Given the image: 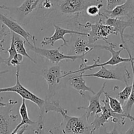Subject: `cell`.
Masks as SVG:
<instances>
[{"mask_svg": "<svg viewBox=\"0 0 134 134\" xmlns=\"http://www.w3.org/2000/svg\"><path fill=\"white\" fill-rule=\"evenodd\" d=\"M92 5H106V0H41L33 13L41 31L54 24L78 31L85 29L87 22H98L86 13Z\"/></svg>", "mask_w": 134, "mask_h": 134, "instance_id": "obj_1", "label": "cell"}, {"mask_svg": "<svg viewBox=\"0 0 134 134\" xmlns=\"http://www.w3.org/2000/svg\"><path fill=\"white\" fill-rule=\"evenodd\" d=\"M107 82H105L102 85V88L99 92H96V94L92 96H88V100L89 102V105L88 107H77L78 110H85V113L88 119H90V116L101 113L102 111V106L101 105L100 98L102 94L105 92V88Z\"/></svg>", "mask_w": 134, "mask_h": 134, "instance_id": "obj_16", "label": "cell"}, {"mask_svg": "<svg viewBox=\"0 0 134 134\" xmlns=\"http://www.w3.org/2000/svg\"><path fill=\"white\" fill-rule=\"evenodd\" d=\"M124 133L126 134H134V121L132 122V124L130 127L129 129L126 131V132H124Z\"/></svg>", "mask_w": 134, "mask_h": 134, "instance_id": "obj_29", "label": "cell"}, {"mask_svg": "<svg viewBox=\"0 0 134 134\" xmlns=\"http://www.w3.org/2000/svg\"><path fill=\"white\" fill-rule=\"evenodd\" d=\"M11 34L14 36V46H15V48L18 54H20L22 55L24 57H26L27 58H28L30 61L36 64V62L27 54V51H26V48H25L26 41L24 40V39L22 37H21L20 35H18V34H15V33L11 32Z\"/></svg>", "mask_w": 134, "mask_h": 134, "instance_id": "obj_21", "label": "cell"}, {"mask_svg": "<svg viewBox=\"0 0 134 134\" xmlns=\"http://www.w3.org/2000/svg\"><path fill=\"white\" fill-rule=\"evenodd\" d=\"M70 35L72 47L70 52L68 54L69 55H86L94 49L102 50V44H91L89 43L88 38L86 35L77 34Z\"/></svg>", "mask_w": 134, "mask_h": 134, "instance_id": "obj_12", "label": "cell"}, {"mask_svg": "<svg viewBox=\"0 0 134 134\" xmlns=\"http://www.w3.org/2000/svg\"><path fill=\"white\" fill-rule=\"evenodd\" d=\"M20 65L16 67V84L13 86L5 88H0V93L2 92H15L18 94L22 99H24L26 100L30 101L35 103L38 106L39 109V119H38V124H39V128L41 131L44 128V107L45 100L41 99L37 96L34 94L31 91L25 88L20 81Z\"/></svg>", "mask_w": 134, "mask_h": 134, "instance_id": "obj_4", "label": "cell"}, {"mask_svg": "<svg viewBox=\"0 0 134 134\" xmlns=\"http://www.w3.org/2000/svg\"><path fill=\"white\" fill-rule=\"evenodd\" d=\"M118 18L121 19H134V0H126L124 3L119 5L111 10L105 9L103 17Z\"/></svg>", "mask_w": 134, "mask_h": 134, "instance_id": "obj_15", "label": "cell"}, {"mask_svg": "<svg viewBox=\"0 0 134 134\" xmlns=\"http://www.w3.org/2000/svg\"><path fill=\"white\" fill-rule=\"evenodd\" d=\"M83 73V72H81L80 75L69 77V78L67 79V81H68V84L72 88H73L79 92V94L82 98H85V92L86 91L90 92L92 94H96V92L91 88H90L86 85L85 80L84 79V77L82 76Z\"/></svg>", "mask_w": 134, "mask_h": 134, "instance_id": "obj_19", "label": "cell"}, {"mask_svg": "<svg viewBox=\"0 0 134 134\" xmlns=\"http://www.w3.org/2000/svg\"><path fill=\"white\" fill-rule=\"evenodd\" d=\"M131 66H132V72H133V82H132V88L130 96L128 100L126 102V103L123 105L124 113L126 115H131V111L134 105V57H132V60L130 62Z\"/></svg>", "mask_w": 134, "mask_h": 134, "instance_id": "obj_22", "label": "cell"}, {"mask_svg": "<svg viewBox=\"0 0 134 134\" xmlns=\"http://www.w3.org/2000/svg\"><path fill=\"white\" fill-rule=\"evenodd\" d=\"M23 57L24 56L22 55L18 54L14 58H13L10 61V65H13L14 67H17L18 65H20V63L23 61Z\"/></svg>", "mask_w": 134, "mask_h": 134, "instance_id": "obj_28", "label": "cell"}, {"mask_svg": "<svg viewBox=\"0 0 134 134\" xmlns=\"http://www.w3.org/2000/svg\"><path fill=\"white\" fill-rule=\"evenodd\" d=\"M10 33H11L10 30L6 26L2 24L1 29H0V64L1 63L5 64V59L2 58V56H1V53L7 52V50L5 49L3 47V44L4 42L5 41V37L7 36Z\"/></svg>", "mask_w": 134, "mask_h": 134, "instance_id": "obj_24", "label": "cell"}, {"mask_svg": "<svg viewBox=\"0 0 134 134\" xmlns=\"http://www.w3.org/2000/svg\"><path fill=\"white\" fill-rule=\"evenodd\" d=\"M103 23L109 26H112L115 31L119 34L120 39L122 44H125L124 41V31L127 27H133L134 26V19L124 20L118 18H111L108 16L103 17Z\"/></svg>", "mask_w": 134, "mask_h": 134, "instance_id": "obj_18", "label": "cell"}, {"mask_svg": "<svg viewBox=\"0 0 134 134\" xmlns=\"http://www.w3.org/2000/svg\"><path fill=\"white\" fill-rule=\"evenodd\" d=\"M85 28H90L88 38L89 43L91 44H95L99 40L104 41L107 43L108 42L107 38L109 35H118L112 26L103 23V17H100L98 22H87L85 25Z\"/></svg>", "mask_w": 134, "mask_h": 134, "instance_id": "obj_8", "label": "cell"}, {"mask_svg": "<svg viewBox=\"0 0 134 134\" xmlns=\"http://www.w3.org/2000/svg\"><path fill=\"white\" fill-rule=\"evenodd\" d=\"M82 76L84 77H93L102 79L105 80H115V81L128 82L130 79V73H129L126 68L124 72L120 71L118 68L116 69H107L105 66L100 67V69L98 72L92 74L85 75L83 73Z\"/></svg>", "mask_w": 134, "mask_h": 134, "instance_id": "obj_14", "label": "cell"}, {"mask_svg": "<svg viewBox=\"0 0 134 134\" xmlns=\"http://www.w3.org/2000/svg\"><path fill=\"white\" fill-rule=\"evenodd\" d=\"M60 125L50 130L49 133H93V127L88 122L86 113L81 116H71L68 114L62 116Z\"/></svg>", "mask_w": 134, "mask_h": 134, "instance_id": "obj_3", "label": "cell"}, {"mask_svg": "<svg viewBox=\"0 0 134 134\" xmlns=\"http://www.w3.org/2000/svg\"><path fill=\"white\" fill-rule=\"evenodd\" d=\"M9 70H5V71H1L0 70V75H2L5 74L7 73H9Z\"/></svg>", "mask_w": 134, "mask_h": 134, "instance_id": "obj_30", "label": "cell"}, {"mask_svg": "<svg viewBox=\"0 0 134 134\" xmlns=\"http://www.w3.org/2000/svg\"><path fill=\"white\" fill-rule=\"evenodd\" d=\"M16 103L17 101L9 99V105L0 107V134H11L15 128L14 125L18 120V116L12 113L11 105Z\"/></svg>", "mask_w": 134, "mask_h": 134, "instance_id": "obj_10", "label": "cell"}, {"mask_svg": "<svg viewBox=\"0 0 134 134\" xmlns=\"http://www.w3.org/2000/svg\"><path fill=\"white\" fill-rule=\"evenodd\" d=\"M107 45L103 46V50L109 51L111 54V58L107 62L103 64H98L100 62V57H98L97 60H93L94 64L90 65H86L85 63H83V68L82 65H81L79 69L76 71H70L69 72H65L64 75L62 76V79H64L68 76L71 75L76 74V73H81V72H85L87 70H91V69H94L96 68H100L102 66H105V65H111V66H116L119 64H122V63H126L130 62L132 60V56L131 54L129 48L125 44H120L119 47L120 48L119 51H116L115 49V47H116V44H114L113 43H109L107 42Z\"/></svg>", "mask_w": 134, "mask_h": 134, "instance_id": "obj_2", "label": "cell"}, {"mask_svg": "<svg viewBox=\"0 0 134 134\" xmlns=\"http://www.w3.org/2000/svg\"><path fill=\"white\" fill-rule=\"evenodd\" d=\"M126 86L121 92L118 94V98L119 99V101L121 102L122 105H124V103L128 100L130 96L131 92H132V86L130 85H128V82H125Z\"/></svg>", "mask_w": 134, "mask_h": 134, "instance_id": "obj_25", "label": "cell"}, {"mask_svg": "<svg viewBox=\"0 0 134 134\" xmlns=\"http://www.w3.org/2000/svg\"><path fill=\"white\" fill-rule=\"evenodd\" d=\"M54 32L52 34V36L51 37H44L43 38V41L40 43V44L42 47L44 46L51 45L54 46L55 42H56L58 40H62L63 41V44H62L61 47H68L69 41L65 39L64 36L66 34H77V35H86L88 36V33L81 32V31H76V30H70V29L64 28L61 27V26L57 24H54Z\"/></svg>", "mask_w": 134, "mask_h": 134, "instance_id": "obj_13", "label": "cell"}, {"mask_svg": "<svg viewBox=\"0 0 134 134\" xmlns=\"http://www.w3.org/2000/svg\"><path fill=\"white\" fill-rule=\"evenodd\" d=\"M126 0H106V9L111 10L116 6L124 3Z\"/></svg>", "mask_w": 134, "mask_h": 134, "instance_id": "obj_27", "label": "cell"}, {"mask_svg": "<svg viewBox=\"0 0 134 134\" xmlns=\"http://www.w3.org/2000/svg\"><path fill=\"white\" fill-rule=\"evenodd\" d=\"M32 43H26L27 47L30 51H33L34 52L36 53L37 54L44 58L48 61L51 62L52 64H59L60 62L63 60H66L68 61H76L78 59L82 60L83 63L87 62V60L85 59V54L82 55H69L64 54L60 52V49L62 47H58L55 49H44V48H39L36 47V38L34 36V39H32Z\"/></svg>", "mask_w": 134, "mask_h": 134, "instance_id": "obj_5", "label": "cell"}, {"mask_svg": "<svg viewBox=\"0 0 134 134\" xmlns=\"http://www.w3.org/2000/svg\"><path fill=\"white\" fill-rule=\"evenodd\" d=\"M103 94L105 95V96L107 97V98H108L110 107H111V109L114 111V112L119 114H125L124 113L122 104L121 102H120L119 99L112 97L111 95H109L107 92H103Z\"/></svg>", "mask_w": 134, "mask_h": 134, "instance_id": "obj_23", "label": "cell"}, {"mask_svg": "<svg viewBox=\"0 0 134 134\" xmlns=\"http://www.w3.org/2000/svg\"><path fill=\"white\" fill-rule=\"evenodd\" d=\"M41 0H24L18 7H9L0 5V9L7 10V16L18 22L21 25L26 26V19L28 16L35 11Z\"/></svg>", "mask_w": 134, "mask_h": 134, "instance_id": "obj_7", "label": "cell"}, {"mask_svg": "<svg viewBox=\"0 0 134 134\" xmlns=\"http://www.w3.org/2000/svg\"><path fill=\"white\" fill-rule=\"evenodd\" d=\"M7 52L9 53V57H8L7 58L5 59V64H6L7 66H10V61L18 54L16 50L15 46H14V36H13V34H12L11 42H10V47L7 50Z\"/></svg>", "mask_w": 134, "mask_h": 134, "instance_id": "obj_26", "label": "cell"}, {"mask_svg": "<svg viewBox=\"0 0 134 134\" xmlns=\"http://www.w3.org/2000/svg\"><path fill=\"white\" fill-rule=\"evenodd\" d=\"M103 103L102 106V113L98 115H96L95 119L90 124L93 127V133L98 130L101 127H103L105 124L109 121L119 126H122L125 124L126 115V114H119L114 112L111 109L109 103V99L107 97L105 99L102 100Z\"/></svg>", "mask_w": 134, "mask_h": 134, "instance_id": "obj_6", "label": "cell"}, {"mask_svg": "<svg viewBox=\"0 0 134 134\" xmlns=\"http://www.w3.org/2000/svg\"><path fill=\"white\" fill-rule=\"evenodd\" d=\"M45 103L44 107V113L47 114L49 112H55L57 113H60L62 116L68 114V110L63 108L60 105L59 101L53 99H44Z\"/></svg>", "mask_w": 134, "mask_h": 134, "instance_id": "obj_20", "label": "cell"}, {"mask_svg": "<svg viewBox=\"0 0 134 134\" xmlns=\"http://www.w3.org/2000/svg\"><path fill=\"white\" fill-rule=\"evenodd\" d=\"M42 77L45 79L48 85V90L46 95V99L54 98L58 86H59L62 79V71L60 65H56L42 70Z\"/></svg>", "mask_w": 134, "mask_h": 134, "instance_id": "obj_9", "label": "cell"}, {"mask_svg": "<svg viewBox=\"0 0 134 134\" xmlns=\"http://www.w3.org/2000/svg\"><path fill=\"white\" fill-rule=\"evenodd\" d=\"M7 105V104L6 103H4L3 102H2L1 101H0V107H2V106H6Z\"/></svg>", "mask_w": 134, "mask_h": 134, "instance_id": "obj_31", "label": "cell"}, {"mask_svg": "<svg viewBox=\"0 0 134 134\" xmlns=\"http://www.w3.org/2000/svg\"><path fill=\"white\" fill-rule=\"evenodd\" d=\"M19 115L21 118V121L17 124L11 134L24 133L29 130L32 131L35 133H40L41 132L38 122L32 121L29 117L26 99H22V104L19 108Z\"/></svg>", "mask_w": 134, "mask_h": 134, "instance_id": "obj_11", "label": "cell"}, {"mask_svg": "<svg viewBox=\"0 0 134 134\" xmlns=\"http://www.w3.org/2000/svg\"><path fill=\"white\" fill-rule=\"evenodd\" d=\"M0 22L6 26L10 30L11 32L15 33L22 37L26 41V43H31L30 40L32 42V39H34V35H31L28 31H27L22 27L20 24L13 20V18L0 13Z\"/></svg>", "mask_w": 134, "mask_h": 134, "instance_id": "obj_17", "label": "cell"}]
</instances>
